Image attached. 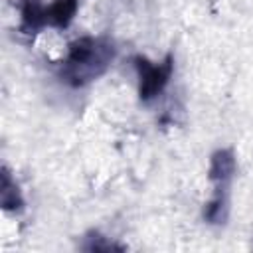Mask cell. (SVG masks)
Segmentation results:
<instances>
[{
	"label": "cell",
	"mask_w": 253,
	"mask_h": 253,
	"mask_svg": "<svg viewBox=\"0 0 253 253\" xmlns=\"http://www.w3.org/2000/svg\"><path fill=\"white\" fill-rule=\"evenodd\" d=\"M115 57L113 42L105 38H79L69 45L61 65V81L71 87H83L103 75Z\"/></svg>",
	"instance_id": "obj_1"
},
{
	"label": "cell",
	"mask_w": 253,
	"mask_h": 253,
	"mask_svg": "<svg viewBox=\"0 0 253 253\" xmlns=\"http://www.w3.org/2000/svg\"><path fill=\"white\" fill-rule=\"evenodd\" d=\"M134 67L138 71V95H140V99L152 101L168 85L174 63H172V55H168L160 63H152L146 57L138 55V57H134Z\"/></svg>",
	"instance_id": "obj_2"
},
{
	"label": "cell",
	"mask_w": 253,
	"mask_h": 253,
	"mask_svg": "<svg viewBox=\"0 0 253 253\" xmlns=\"http://www.w3.org/2000/svg\"><path fill=\"white\" fill-rule=\"evenodd\" d=\"M210 180L215 184H229V180L235 174V154L229 148L215 150L210 160Z\"/></svg>",
	"instance_id": "obj_3"
},
{
	"label": "cell",
	"mask_w": 253,
	"mask_h": 253,
	"mask_svg": "<svg viewBox=\"0 0 253 253\" xmlns=\"http://www.w3.org/2000/svg\"><path fill=\"white\" fill-rule=\"evenodd\" d=\"M20 14L22 28L28 32H38L43 26H47V6H43L42 0H22Z\"/></svg>",
	"instance_id": "obj_4"
},
{
	"label": "cell",
	"mask_w": 253,
	"mask_h": 253,
	"mask_svg": "<svg viewBox=\"0 0 253 253\" xmlns=\"http://www.w3.org/2000/svg\"><path fill=\"white\" fill-rule=\"evenodd\" d=\"M79 8V0H53L47 6V26L51 28H67L75 18Z\"/></svg>",
	"instance_id": "obj_5"
},
{
	"label": "cell",
	"mask_w": 253,
	"mask_h": 253,
	"mask_svg": "<svg viewBox=\"0 0 253 253\" xmlns=\"http://www.w3.org/2000/svg\"><path fill=\"white\" fill-rule=\"evenodd\" d=\"M0 198H2V208L6 211H20L24 206V198L22 192L16 184V180L12 178V174L8 172V168L2 170V190H0Z\"/></svg>",
	"instance_id": "obj_6"
},
{
	"label": "cell",
	"mask_w": 253,
	"mask_h": 253,
	"mask_svg": "<svg viewBox=\"0 0 253 253\" xmlns=\"http://www.w3.org/2000/svg\"><path fill=\"white\" fill-rule=\"evenodd\" d=\"M83 247L89 249V251H111V249H121V247L113 245L111 241H103L101 235H93V237H89V243H85Z\"/></svg>",
	"instance_id": "obj_7"
}]
</instances>
